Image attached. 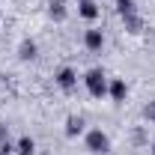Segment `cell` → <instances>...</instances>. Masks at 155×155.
I'll return each instance as SVG.
<instances>
[{
    "instance_id": "obj_1",
    "label": "cell",
    "mask_w": 155,
    "mask_h": 155,
    "mask_svg": "<svg viewBox=\"0 0 155 155\" xmlns=\"http://www.w3.org/2000/svg\"><path fill=\"white\" fill-rule=\"evenodd\" d=\"M84 84H87V90H90V96H93V98L107 96V87H110L101 69H90V72L84 75Z\"/></svg>"
},
{
    "instance_id": "obj_2",
    "label": "cell",
    "mask_w": 155,
    "mask_h": 155,
    "mask_svg": "<svg viewBox=\"0 0 155 155\" xmlns=\"http://www.w3.org/2000/svg\"><path fill=\"white\" fill-rule=\"evenodd\" d=\"M87 149L93 155H104L110 149V137L104 134L101 128H90V131H87Z\"/></svg>"
},
{
    "instance_id": "obj_3",
    "label": "cell",
    "mask_w": 155,
    "mask_h": 155,
    "mask_svg": "<svg viewBox=\"0 0 155 155\" xmlns=\"http://www.w3.org/2000/svg\"><path fill=\"white\" fill-rule=\"evenodd\" d=\"M54 81H57L60 90H66V93H69V90H75V87H78V72L72 69V66H63V69L57 72V78H54Z\"/></svg>"
},
{
    "instance_id": "obj_4",
    "label": "cell",
    "mask_w": 155,
    "mask_h": 155,
    "mask_svg": "<svg viewBox=\"0 0 155 155\" xmlns=\"http://www.w3.org/2000/svg\"><path fill=\"white\" fill-rule=\"evenodd\" d=\"M84 45L90 48V51H101V45H104V33L93 27V30H87V36H84Z\"/></svg>"
},
{
    "instance_id": "obj_5",
    "label": "cell",
    "mask_w": 155,
    "mask_h": 155,
    "mask_svg": "<svg viewBox=\"0 0 155 155\" xmlns=\"http://www.w3.org/2000/svg\"><path fill=\"white\" fill-rule=\"evenodd\" d=\"M107 93H110V98H114L116 104H119V101H125V96H128V84L116 78V81H110V87H107Z\"/></svg>"
},
{
    "instance_id": "obj_6",
    "label": "cell",
    "mask_w": 155,
    "mask_h": 155,
    "mask_svg": "<svg viewBox=\"0 0 155 155\" xmlns=\"http://www.w3.org/2000/svg\"><path fill=\"white\" fill-rule=\"evenodd\" d=\"M84 125H87V122H84V116H69V119H66V137H78V134H84Z\"/></svg>"
},
{
    "instance_id": "obj_7",
    "label": "cell",
    "mask_w": 155,
    "mask_h": 155,
    "mask_svg": "<svg viewBox=\"0 0 155 155\" xmlns=\"http://www.w3.org/2000/svg\"><path fill=\"white\" fill-rule=\"evenodd\" d=\"M78 15H81V18H87V21H96V18H98V6L93 3V0H81Z\"/></svg>"
},
{
    "instance_id": "obj_8",
    "label": "cell",
    "mask_w": 155,
    "mask_h": 155,
    "mask_svg": "<svg viewBox=\"0 0 155 155\" xmlns=\"http://www.w3.org/2000/svg\"><path fill=\"white\" fill-rule=\"evenodd\" d=\"M18 57H21V60H33V57H36V42H33V39H21Z\"/></svg>"
},
{
    "instance_id": "obj_9",
    "label": "cell",
    "mask_w": 155,
    "mask_h": 155,
    "mask_svg": "<svg viewBox=\"0 0 155 155\" xmlns=\"http://www.w3.org/2000/svg\"><path fill=\"white\" fill-rule=\"evenodd\" d=\"M33 149H36V140L33 137H21L18 143H15V152L18 155H33Z\"/></svg>"
},
{
    "instance_id": "obj_10",
    "label": "cell",
    "mask_w": 155,
    "mask_h": 155,
    "mask_svg": "<svg viewBox=\"0 0 155 155\" xmlns=\"http://www.w3.org/2000/svg\"><path fill=\"white\" fill-rule=\"evenodd\" d=\"M48 12H51L54 21H66V3H63V0H51V9H48Z\"/></svg>"
},
{
    "instance_id": "obj_11",
    "label": "cell",
    "mask_w": 155,
    "mask_h": 155,
    "mask_svg": "<svg viewBox=\"0 0 155 155\" xmlns=\"http://www.w3.org/2000/svg\"><path fill=\"white\" fill-rule=\"evenodd\" d=\"M116 9L122 18H128V15H134V0H116Z\"/></svg>"
},
{
    "instance_id": "obj_12",
    "label": "cell",
    "mask_w": 155,
    "mask_h": 155,
    "mask_svg": "<svg viewBox=\"0 0 155 155\" xmlns=\"http://www.w3.org/2000/svg\"><path fill=\"white\" fill-rule=\"evenodd\" d=\"M125 27H128V33H140V27H143V21L137 18V12H134V15H128V18H125Z\"/></svg>"
},
{
    "instance_id": "obj_13",
    "label": "cell",
    "mask_w": 155,
    "mask_h": 155,
    "mask_svg": "<svg viewBox=\"0 0 155 155\" xmlns=\"http://www.w3.org/2000/svg\"><path fill=\"white\" fill-rule=\"evenodd\" d=\"M143 116H146L149 122H155V101H149V104L143 107Z\"/></svg>"
},
{
    "instance_id": "obj_14",
    "label": "cell",
    "mask_w": 155,
    "mask_h": 155,
    "mask_svg": "<svg viewBox=\"0 0 155 155\" xmlns=\"http://www.w3.org/2000/svg\"><path fill=\"white\" fill-rule=\"evenodd\" d=\"M152 155H155V143H152Z\"/></svg>"
}]
</instances>
